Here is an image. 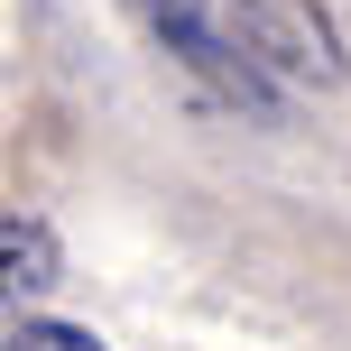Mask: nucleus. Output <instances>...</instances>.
I'll return each instance as SVG.
<instances>
[{
  "label": "nucleus",
  "mask_w": 351,
  "mask_h": 351,
  "mask_svg": "<svg viewBox=\"0 0 351 351\" xmlns=\"http://www.w3.org/2000/svg\"><path fill=\"white\" fill-rule=\"evenodd\" d=\"M231 56L268 84H342V56H333V28H324L315 0H213Z\"/></svg>",
  "instance_id": "nucleus-1"
},
{
  "label": "nucleus",
  "mask_w": 351,
  "mask_h": 351,
  "mask_svg": "<svg viewBox=\"0 0 351 351\" xmlns=\"http://www.w3.org/2000/svg\"><path fill=\"white\" fill-rule=\"evenodd\" d=\"M130 10H139V28L158 37V47H167L204 93H222V102H241V111H268L259 74L231 56V37H222V19H213V0H130Z\"/></svg>",
  "instance_id": "nucleus-2"
},
{
  "label": "nucleus",
  "mask_w": 351,
  "mask_h": 351,
  "mask_svg": "<svg viewBox=\"0 0 351 351\" xmlns=\"http://www.w3.org/2000/svg\"><path fill=\"white\" fill-rule=\"evenodd\" d=\"M47 287H65V241L37 213H0V324L19 305H37Z\"/></svg>",
  "instance_id": "nucleus-3"
},
{
  "label": "nucleus",
  "mask_w": 351,
  "mask_h": 351,
  "mask_svg": "<svg viewBox=\"0 0 351 351\" xmlns=\"http://www.w3.org/2000/svg\"><path fill=\"white\" fill-rule=\"evenodd\" d=\"M0 351H102L84 333V324H56V315H19L10 333H0Z\"/></svg>",
  "instance_id": "nucleus-4"
}]
</instances>
